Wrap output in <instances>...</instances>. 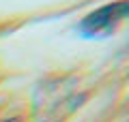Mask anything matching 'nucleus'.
Masks as SVG:
<instances>
[{"mask_svg":"<svg viewBox=\"0 0 129 122\" xmlns=\"http://www.w3.org/2000/svg\"><path fill=\"white\" fill-rule=\"evenodd\" d=\"M127 15V2L120 0L114 5H106L101 9H97L95 13L86 15L80 24V34L88 36V39H97V36H106L112 30H116L120 22Z\"/></svg>","mask_w":129,"mask_h":122,"instance_id":"obj_1","label":"nucleus"},{"mask_svg":"<svg viewBox=\"0 0 129 122\" xmlns=\"http://www.w3.org/2000/svg\"><path fill=\"white\" fill-rule=\"evenodd\" d=\"M2 122H15V120H2Z\"/></svg>","mask_w":129,"mask_h":122,"instance_id":"obj_2","label":"nucleus"}]
</instances>
